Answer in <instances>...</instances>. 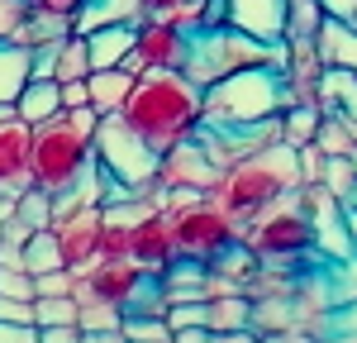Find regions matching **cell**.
<instances>
[{
    "mask_svg": "<svg viewBox=\"0 0 357 343\" xmlns=\"http://www.w3.org/2000/svg\"><path fill=\"white\" fill-rule=\"evenodd\" d=\"M124 119L158 153H167V148L200 134V124H205V86H195L186 72H143L134 82L129 105H124Z\"/></svg>",
    "mask_w": 357,
    "mask_h": 343,
    "instance_id": "1",
    "label": "cell"
},
{
    "mask_svg": "<svg viewBox=\"0 0 357 343\" xmlns=\"http://www.w3.org/2000/svg\"><path fill=\"white\" fill-rule=\"evenodd\" d=\"M296 186H301V153H296L291 143H267V148H257L252 158L224 167L220 181H215V191H210V200L224 205L238 224H248L257 210H267L272 200L291 196Z\"/></svg>",
    "mask_w": 357,
    "mask_h": 343,
    "instance_id": "2",
    "label": "cell"
},
{
    "mask_svg": "<svg viewBox=\"0 0 357 343\" xmlns=\"http://www.w3.org/2000/svg\"><path fill=\"white\" fill-rule=\"evenodd\" d=\"M105 114L96 105H77L62 110L57 119L33 129V186L43 191H67L77 186L86 172L96 167V129Z\"/></svg>",
    "mask_w": 357,
    "mask_h": 343,
    "instance_id": "3",
    "label": "cell"
},
{
    "mask_svg": "<svg viewBox=\"0 0 357 343\" xmlns=\"http://www.w3.org/2000/svg\"><path fill=\"white\" fill-rule=\"evenodd\" d=\"M286 110V82L276 67H243L205 86V129H248Z\"/></svg>",
    "mask_w": 357,
    "mask_h": 343,
    "instance_id": "4",
    "label": "cell"
},
{
    "mask_svg": "<svg viewBox=\"0 0 357 343\" xmlns=\"http://www.w3.org/2000/svg\"><path fill=\"white\" fill-rule=\"evenodd\" d=\"M243 67H267V43L252 38L234 24H200L191 29V48H186V77L195 86H215Z\"/></svg>",
    "mask_w": 357,
    "mask_h": 343,
    "instance_id": "5",
    "label": "cell"
},
{
    "mask_svg": "<svg viewBox=\"0 0 357 343\" xmlns=\"http://www.w3.org/2000/svg\"><path fill=\"white\" fill-rule=\"evenodd\" d=\"M243 243L257 257H291V262L314 257V224L305 215L301 196L291 191V196L272 200L267 210H257L243 224Z\"/></svg>",
    "mask_w": 357,
    "mask_h": 343,
    "instance_id": "6",
    "label": "cell"
},
{
    "mask_svg": "<svg viewBox=\"0 0 357 343\" xmlns=\"http://www.w3.org/2000/svg\"><path fill=\"white\" fill-rule=\"evenodd\" d=\"M96 162L110 172L114 181H124V186L143 191V186L158 181V162H162V153L143 139L124 114H105L100 129H96Z\"/></svg>",
    "mask_w": 357,
    "mask_h": 343,
    "instance_id": "7",
    "label": "cell"
},
{
    "mask_svg": "<svg viewBox=\"0 0 357 343\" xmlns=\"http://www.w3.org/2000/svg\"><path fill=\"white\" fill-rule=\"evenodd\" d=\"M172 238H176V253L181 257H200V262H210L215 253H224L229 243H238L243 238V224L215 205V200H195L186 210H172Z\"/></svg>",
    "mask_w": 357,
    "mask_h": 343,
    "instance_id": "8",
    "label": "cell"
},
{
    "mask_svg": "<svg viewBox=\"0 0 357 343\" xmlns=\"http://www.w3.org/2000/svg\"><path fill=\"white\" fill-rule=\"evenodd\" d=\"M186 48H191L186 29L162 20V15H148L138 24V43H134V53L124 57V67L134 77H143V72H181L186 67Z\"/></svg>",
    "mask_w": 357,
    "mask_h": 343,
    "instance_id": "9",
    "label": "cell"
},
{
    "mask_svg": "<svg viewBox=\"0 0 357 343\" xmlns=\"http://www.w3.org/2000/svg\"><path fill=\"white\" fill-rule=\"evenodd\" d=\"M33 186V124L5 119L0 124V196H20Z\"/></svg>",
    "mask_w": 357,
    "mask_h": 343,
    "instance_id": "10",
    "label": "cell"
},
{
    "mask_svg": "<svg viewBox=\"0 0 357 343\" xmlns=\"http://www.w3.org/2000/svg\"><path fill=\"white\" fill-rule=\"evenodd\" d=\"M220 162L205 153V143L200 139H186L176 143V148H167L162 162H158V181H162L167 191L172 186H195V191H215V181H220Z\"/></svg>",
    "mask_w": 357,
    "mask_h": 343,
    "instance_id": "11",
    "label": "cell"
},
{
    "mask_svg": "<svg viewBox=\"0 0 357 343\" xmlns=\"http://www.w3.org/2000/svg\"><path fill=\"white\" fill-rule=\"evenodd\" d=\"M57 243H62V257L72 272H91L100 262V205H86L77 215H62L53 220Z\"/></svg>",
    "mask_w": 357,
    "mask_h": 343,
    "instance_id": "12",
    "label": "cell"
},
{
    "mask_svg": "<svg viewBox=\"0 0 357 343\" xmlns=\"http://www.w3.org/2000/svg\"><path fill=\"white\" fill-rule=\"evenodd\" d=\"M129 257L143 262L148 272H162L167 262L176 257V238H172V215L167 210H148L143 220L134 224V243H129Z\"/></svg>",
    "mask_w": 357,
    "mask_h": 343,
    "instance_id": "13",
    "label": "cell"
},
{
    "mask_svg": "<svg viewBox=\"0 0 357 343\" xmlns=\"http://www.w3.org/2000/svg\"><path fill=\"white\" fill-rule=\"evenodd\" d=\"M229 24L262 43L286 38V0H229Z\"/></svg>",
    "mask_w": 357,
    "mask_h": 343,
    "instance_id": "14",
    "label": "cell"
},
{
    "mask_svg": "<svg viewBox=\"0 0 357 343\" xmlns=\"http://www.w3.org/2000/svg\"><path fill=\"white\" fill-rule=\"evenodd\" d=\"M158 282H162L167 300H210V262L176 253L162 272H158Z\"/></svg>",
    "mask_w": 357,
    "mask_h": 343,
    "instance_id": "15",
    "label": "cell"
},
{
    "mask_svg": "<svg viewBox=\"0 0 357 343\" xmlns=\"http://www.w3.org/2000/svg\"><path fill=\"white\" fill-rule=\"evenodd\" d=\"M134 72L129 67H96L91 77H86V86H91V105L100 114H124V105H129V96H134Z\"/></svg>",
    "mask_w": 357,
    "mask_h": 343,
    "instance_id": "16",
    "label": "cell"
},
{
    "mask_svg": "<svg viewBox=\"0 0 357 343\" xmlns=\"http://www.w3.org/2000/svg\"><path fill=\"white\" fill-rule=\"evenodd\" d=\"M138 43V24H100L86 33L91 48V67H124V57L134 53Z\"/></svg>",
    "mask_w": 357,
    "mask_h": 343,
    "instance_id": "17",
    "label": "cell"
},
{
    "mask_svg": "<svg viewBox=\"0 0 357 343\" xmlns=\"http://www.w3.org/2000/svg\"><path fill=\"white\" fill-rule=\"evenodd\" d=\"M314 48L324 57V67H348V72H357V24L324 15V24L314 33Z\"/></svg>",
    "mask_w": 357,
    "mask_h": 343,
    "instance_id": "18",
    "label": "cell"
},
{
    "mask_svg": "<svg viewBox=\"0 0 357 343\" xmlns=\"http://www.w3.org/2000/svg\"><path fill=\"white\" fill-rule=\"evenodd\" d=\"M15 110H20V119H29L33 129L48 124V119H57V114L67 110V105H62V82H57V77H33V82L20 91Z\"/></svg>",
    "mask_w": 357,
    "mask_h": 343,
    "instance_id": "19",
    "label": "cell"
},
{
    "mask_svg": "<svg viewBox=\"0 0 357 343\" xmlns=\"http://www.w3.org/2000/svg\"><path fill=\"white\" fill-rule=\"evenodd\" d=\"M67 33H77V20H72V15L48 10V5H29V20L20 24L15 43H24V48H43V43H62Z\"/></svg>",
    "mask_w": 357,
    "mask_h": 343,
    "instance_id": "20",
    "label": "cell"
},
{
    "mask_svg": "<svg viewBox=\"0 0 357 343\" xmlns=\"http://www.w3.org/2000/svg\"><path fill=\"white\" fill-rule=\"evenodd\" d=\"M29 82H33V57H29V48L15 43V38H0V105H15Z\"/></svg>",
    "mask_w": 357,
    "mask_h": 343,
    "instance_id": "21",
    "label": "cell"
},
{
    "mask_svg": "<svg viewBox=\"0 0 357 343\" xmlns=\"http://www.w3.org/2000/svg\"><path fill=\"white\" fill-rule=\"evenodd\" d=\"M257 272H262V257L252 253L243 238H238V243H229L224 253L210 257V277H220V282H234L238 291H252Z\"/></svg>",
    "mask_w": 357,
    "mask_h": 343,
    "instance_id": "22",
    "label": "cell"
},
{
    "mask_svg": "<svg viewBox=\"0 0 357 343\" xmlns=\"http://www.w3.org/2000/svg\"><path fill=\"white\" fill-rule=\"evenodd\" d=\"M148 20V0H91L77 15V33H91L100 24H143Z\"/></svg>",
    "mask_w": 357,
    "mask_h": 343,
    "instance_id": "23",
    "label": "cell"
},
{
    "mask_svg": "<svg viewBox=\"0 0 357 343\" xmlns=\"http://www.w3.org/2000/svg\"><path fill=\"white\" fill-rule=\"evenodd\" d=\"M319 110H338V114L357 119V72L324 67V77H319Z\"/></svg>",
    "mask_w": 357,
    "mask_h": 343,
    "instance_id": "24",
    "label": "cell"
},
{
    "mask_svg": "<svg viewBox=\"0 0 357 343\" xmlns=\"http://www.w3.org/2000/svg\"><path fill=\"white\" fill-rule=\"evenodd\" d=\"M210 329H252V296L248 291H224L210 296Z\"/></svg>",
    "mask_w": 357,
    "mask_h": 343,
    "instance_id": "25",
    "label": "cell"
},
{
    "mask_svg": "<svg viewBox=\"0 0 357 343\" xmlns=\"http://www.w3.org/2000/svg\"><path fill=\"white\" fill-rule=\"evenodd\" d=\"M319 119L324 110L310 100V105H286V110L276 114V124H281V143H291V148H305V143H314L319 134Z\"/></svg>",
    "mask_w": 357,
    "mask_h": 343,
    "instance_id": "26",
    "label": "cell"
},
{
    "mask_svg": "<svg viewBox=\"0 0 357 343\" xmlns=\"http://www.w3.org/2000/svg\"><path fill=\"white\" fill-rule=\"evenodd\" d=\"M296 324V296H252V329L257 334H272Z\"/></svg>",
    "mask_w": 357,
    "mask_h": 343,
    "instance_id": "27",
    "label": "cell"
},
{
    "mask_svg": "<svg viewBox=\"0 0 357 343\" xmlns=\"http://www.w3.org/2000/svg\"><path fill=\"white\" fill-rule=\"evenodd\" d=\"M96 67H91V48H86V33H67L62 48H57V82H86Z\"/></svg>",
    "mask_w": 357,
    "mask_h": 343,
    "instance_id": "28",
    "label": "cell"
},
{
    "mask_svg": "<svg viewBox=\"0 0 357 343\" xmlns=\"http://www.w3.org/2000/svg\"><path fill=\"white\" fill-rule=\"evenodd\" d=\"M24 267L38 277V272H53V267H67L62 257V243H57V229H38L24 243Z\"/></svg>",
    "mask_w": 357,
    "mask_h": 343,
    "instance_id": "29",
    "label": "cell"
},
{
    "mask_svg": "<svg viewBox=\"0 0 357 343\" xmlns=\"http://www.w3.org/2000/svg\"><path fill=\"white\" fill-rule=\"evenodd\" d=\"M15 215H20L29 229H53V191H43V186L20 191V196H15Z\"/></svg>",
    "mask_w": 357,
    "mask_h": 343,
    "instance_id": "30",
    "label": "cell"
},
{
    "mask_svg": "<svg viewBox=\"0 0 357 343\" xmlns=\"http://www.w3.org/2000/svg\"><path fill=\"white\" fill-rule=\"evenodd\" d=\"M324 24L319 0H286V38H314Z\"/></svg>",
    "mask_w": 357,
    "mask_h": 343,
    "instance_id": "31",
    "label": "cell"
},
{
    "mask_svg": "<svg viewBox=\"0 0 357 343\" xmlns=\"http://www.w3.org/2000/svg\"><path fill=\"white\" fill-rule=\"evenodd\" d=\"M314 143L329 153V158H348L357 148V139H353V129H348V119L343 114H333V110H324V119H319V134H314Z\"/></svg>",
    "mask_w": 357,
    "mask_h": 343,
    "instance_id": "32",
    "label": "cell"
},
{
    "mask_svg": "<svg viewBox=\"0 0 357 343\" xmlns=\"http://www.w3.org/2000/svg\"><path fill=\"white\" fill-rule=\"evenodd\" d=\"M119 329H124V339H129V343H172V324H167V314H138V310H129Z\"/></svg>",
    "mask_w": 357,
    "mask_h": 343,
    "instance_id": "33",
    "label": "cell"
},
{
    "mask_svg": "<svg viewBox=\"0 0 357 343\" xmlns=\"http://www.w3.org/2000/svg\"><path fill=\"white\" fill-rule=\"evenodd\" d=\"M148 15H162V20L191 33V29L205 24V0H148Z\"/></svg>",
    "mask_w": 357,
    "mask_h": 343,
    "instance_id": "34",
    "label": "cell"
},
{
    "mask_svg": "<svg viewBox=\"0 0 357 343\" xmlns=\"http://www.w3.org/2000/svg\"><path fill=\"white\" fill-rule=\"evenodd\" d=\"M33 314H38V329L43 324H82V300L77 296H38Z\"/></svg>",
    "mask_w": 357,
    "mask_h": 343,
    "instance_id": "35",
    "label": "cell"
},
{
    "mask_svg": "<svg viewBox=\"0 0 357 343\" xmlns=\"http://www.w3.org/2000/svg\"><path fill=\"white\" fill-rule=\"evenodd\" d=\"M124 324V310H114L96 296H82V329H119Z\"/></svg>",
    "mask_w": 357,
    "mask_h": 343,
    "instance_id": "36",
    "label": "cell"
},
{
    "mask_svg": "<svg viewBox=\"0 0 357 343\" xmlns=\"http://www.w3.org/2000/svg\"><path fill=\"white\" fill-rule=\"evenodd\" d=\"M210 319V300H167V324L172 329H191Z\"/></svg>",
    "mask_w": 357,
    "mask_h": 343,
    "instance_id": "37",
    "label": "cell"
},
{
    "mask_svg": "<svg viewBox=\"0 0 357 343\" xmlns=\"http://www.w3.org/2000/svg\"><path fill=\"white\" fill-rule=\"evenodd\" d=\"M0 296H20V300H38V282L29 267H0Z\"/></svg>",
    "mask_w": 357,
    "mask_h": 343,
    "instance_id": "38",
    "label": "cell"
},
{
    "mask_svg": "<svg viewBox=\"0 0 357 343\" xmlns=\"http://www.w3.org/2000/svg\"><path fill=\"white\" fill-rule=\"evenodd\" d=\"M324 186H329L338 200H348V191L357 186V167H353V158H329V167H324Z\"/></svg>",
    "mask_w": 357,
    "mask_h": 343,
    "instance_id": "39",
    "label": "cell"
},
{
    "mask_svg": "<svg viewBox=\"0 0 357 343\" xmlns=\"http://www.w3.org/2000/svg\"><path fill=\"white\" fill-rule=\"evenodd\" d=\"M38 296H77V272L72 267H53V272H38Z\"/></svg>",
    "mask_w": 357,
    "mask_h": 343,
    "instance_id": "40",
    "label": "cell"
},
{
    "mask_svg": "<svg viewBox=\"0 0 357 343\" xmlns=\"http://www.w3.org/2000/svg\"><path fill=\"white\" fill-rule=\"evenodd\" d=\"M296 153H301V181H324L329 153H324L319 143H305V148H296Z\"/></svg>",
    "mask_w": 357,
    "mask_h": 343,
    "instance_id": "41",
    "label": "cell"
},
{
    "mask_svg": "<svg viewBox=\"0 0 357 343\" xmlns=\"http://www.w3.org/2000/svg\"><path fill=\"white\" fill-rule=\"evenodd\" d=\"M29 5L33 0H0V38H15L20 24L29 20Z\"/></svg>",
    "mask_w": 357,
    "mask_h": 343,
    "instance_id": "42",
    "label": "cell"
},
{
    "mask_svg": "<svg viewBox=\"0 0 357 343\" xmlns=\"http://www.w3.org/2000/svg\"><path fill=\"white\" fill-rule=\"evenodd\" d=\"M0 319H10V324H38L33 300H20V296H0Z\"/></svg>",
    "mask_w": 357,
    "mask_h": 343,
    "instance_id": "43",
    "label": "cell"
},
{
    "mask_svg": "<svg viewBox=\"0 0 357 343\" xmlns=\"http://www.w3.org/2000/svg\"><path fill=\"white\" fill-rule=\"evenodd\" d=\"M329 334H357V296H353V300H343V305H333Z\"/></svg>",
    "mask_w": 357,
    "mask_h": 343,
    "instance_id": "44",
    "label": "cell"
},
{
    "mask_svg": "<svg viewBox=\"0 0 357 343\" xmlns=\"http://www.w3.org/2000/svg\"><path fill=\"white\" fill-rule=\"evenodd\" d=\"M57 48H62V43H43V48H29V57H33V77H53V72H57Z\"/></svg>",
    "mask_w": 357,
    "mask_h": 343,
    "instance_id": "45",
    "label": "cell"
},
{
    "mask_svg": "<svg viewBox=\"0 0 357 343\" xmlns=\"http://www.w3.org/2000/svg\"><path fill=\"white\" fill-rule=\"evenodd\" d=\"M38 343H82V324H43Z\"/></svg>",
    "mask_w": 357,
    "mask_h": 343,
    "instance_id": "46",
    "label": "cell"
},
{
    "mask_svg": "<svg viewBox=\"0 0 357 343\" xmlns=\"http://www.w3.org/2000/svg\"><path fill=\"white\" fill-rule=\"evenodd\" d=\"M0 343H38V324H10V319H0Z\"/></svg>",
    "mask_w": 357,
    "mask_h": 343,
    "instance_id": "47",
    "label": "cell"
},
{
    "mask_svg": "<svg viewBox=\"0 0 357 343\" xmlns=\"http://www.w3.org/2000/svg\"><path fill=\"white\" fill-rule=\"evenodd\" d=\"M33 234H38V229H29L20 215H10V220H5V229H0V238H5V243H20V248H24Z\"/></svg>",
    "mask_w": 357,
    "mask_h": 343,
    "instance_id": "48",
    "label": "cell"
},
{
    "mask_svg": "<svg viewBox=\"0 0 357 343\" xmlns=\"http://www.w3.org/2000/svg\"><path fill=\"white\" fill-rule=\"evenodd\" d=\"M210 343H262L257 329H210Z\"/></svg>",
    "mask_w": 357,
    "mask_h": 343,
    "instance_id": "49",
    "label": "cell"
},
{
    "mask_svg": "<svg viewBox=\"0 0 357 343\" xmlns=\"http://www.w3.org/2000/svg\"><path fill=\"white\" fill-rule=\"evenodd\" d=\"M62 105H67V110L91 105V86H86V82H62Z\"/></svg>",
    "mask_w": 357,
    "mask_h": 343,
    "instance_id": "50",
    "label": "cell"
},
{
    "mask_svg": "<svg viewBox=\"0 0 357 343\" xmlns=\"http://www.w3.org/2000/svg\"><path fill=\"white\" fill-rule=\"evenodd\" d=\"M319 5H324V15H333V20L357 24V0H319Z\"/></svg>",
    "mask_w": 357,
    "mask_h": 343,
    "instance_id": "51",
    "label": "cell"
},
{
    "mask_svg": "<svg viewBox=\"0 0 357 343\" xmlns=\"http://www.w3.org/2000/svg\"><path fill=\"white\" fill-rule=\"evenodd\" d=\"M172 343H210V324H191V329H172Z\"/></svg>",
    "mask_w": 357,
    "mask_h": 343,
    "instance_id": "52",
    "label": "cell"
},
{
    "mask_svg": "<svg viewBox=\"0 0 357 343\" xmlns=\"http://www.w3.org/2000/svg\"><path fill=\"white\" fill-rule=\"evenodd\" d=\"M82 343H129L124 329H82Z\"/></svg>",
    "mask_w": 357,
    "mask_h": 343,
    "instance_id": "53",
    "label": "cell"
},
{
    "mask_svg": "<svg viewBox=\"0 0 357 343\" xmlns=\"http://www.w3.org/2000/svg\"><path fill=\"white\" fill-rule=\"evenodd\" d=\"M33 5H48V10H62V15H72V20H77L91 0H33Z\"/></svg>",
    "mask_w": 357,
    "mask_h": 343,
    "instance_id": "54",
    "label": "cell"
},
{
    "mask_svg": "<svg viewBox=\"0 0 357 343\" xmlns=\"http://www.w3.org/2000/svg\"><path fill=\"white\" fill-rule=\"evenodd\" d=\"M0 267H24V248H20V243H5V238H0Z\"/></svg>",
    "mask_w": 357,
    "mask_h": 343,
    "instance_id": "55",
    "label": "cell"
},
{
    "mask_svg": "<svg viewBox=\"0 0 357 343\" xmlns=\"http://www.w3.org/2000/svg\"><path fill=\"white\" fill-rule=\"evenodd\" d=\"M10 215H15V196H0V229H5Z\"/></svg>",
    "mask_w": 357,
    "mask_h": 343,
    "instance_id": "56",
    "label": "cell"
},
{
    "mask_svg": "<svg viewBox=\"0 0 357 343\" xmlns=\"http://www.w3.org/2000/svg\"><path fill=\"white\" fill-rule=\"evenodd\" d=\"M319 343H357V334H324Z\"/></svg>",
    "mask_w": 357,
    "mask_h": 343,
    "instance_id": "57",
    "label": "cell"
},
{
    "mask_svg": "<svg viewBox=\"0 0 357 343\" xmlns=\"http://www.w3.org/2000/svg\"><path fill=\"white\" fill-rule=\"evenodd\" d=\"M343 205H348V210H357V186L348 191V200H343Z\"/></svg>",
    "mask_w": 357,
    "mask_h": 343,
    "instance_id": "58",
    "label": "cell"
},
{
    "mask_svg": "<svg viewBox=\"0 0 357 343\" xmlns=\"http://www.w3.org/2000/svg\"><path fill=\"white\" fill-rule=\"evenodd\" d=\"M348 229H353V238H357V210H348Z\"/></svg>",
    "mask_w": 357,
    "mask_h": 343,
    "instance_id": "59",
    "label": "cell"
},
{
    "mask_svg": "<svg viewBox=\"0 0 357 343\" xmlns=\"http://www.w3.org/2000/svg\"><path fill=\"white\" fill-rule=\"evenodd\" d=\"M348 158H353V167H357V148H353V153H348Z\"/></svg>",
    "mask_w": 357,
    "mask_h": 343,
    "instance_id": "60",
    "label": "cell"
}]
</instances>
